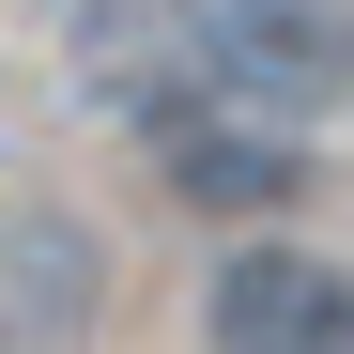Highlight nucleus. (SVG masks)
Returning a JSON list of instances; mask_svg holds the SVG:
<instances>
[{
    "mask_svg": "<svg viewBox=\"0 0 354 354\" xmlns=\"http://www.w3.org/2000/svg\"><path fill=\"white\" fill-rule=\"evenodd\" d=\"M201 339L216 354H354V277L324 247H231L201 292Z\"/></svg>",
    "mask_w": 354,
    "mask_h": 354,
    "instance_id": "7ed1b4c3",
    "label": "nucleus"
},
{
    "mask_svg": "<svg viewBox=\"0 0 354 354\" xmlns=\"http://www.w3.org/2000/svg\"><path fill=\"white\" fill-rule=\"evenodd\" d=\"M201 77L277 108V124H324L354 108V0H201Z\"/></svg>",
    "mask_w": 354,
    "mask_h": 354,
    "instance_id": "f257e3e1",
    "label": "nucleus"
},
{
    "mask_svg": "<svg viewBox=\"0 0 354 354\" xmlns=\"http://www.w3.org/2000/svg\"><path fill=\"white\" fill-rule=\"evenodd\" d=\"M139 139H154V169H169V201H201V216H277L292 185H308L292 124H277V108H247V93H216V77L154 93Z\"/></svg>",
    "mask_w": 354,
    "mask_h": 354,
    "instance_id": "f03ea898",
    "label": "nucleus"
},
{
    "mask_svg": "<svg viewBox=\"0 0 354 354\" xmlns=\"http://www.w3.org/2000/svg\"><path fill=\"white\" fill-rule=\"evenodd\" d=\"M108 308V277H93V231L62 201H16V354H77V324Z\"/></svg>",
    "mask_w": 354,
    "mask_h": 354,
    "instance_id": "20e7f679",
    "label": "nucleus"
}]
</instances>
